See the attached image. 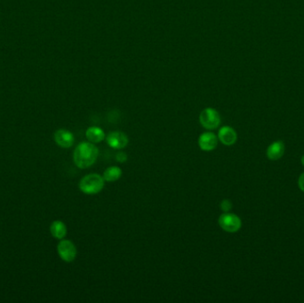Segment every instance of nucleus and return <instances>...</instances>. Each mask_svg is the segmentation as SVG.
I'll return each mask as SVG.
<instances>
[{
  "label": "nucleus",
  "instance_id": "f257e3e1",
  "mask_svg": "<svg viewBox=\"0 0 304 303\" xmlns=\"http://www.w3.org/2000/svg\"><path fill=\"white\" fill-rule=\"evenodd\" d=\"M99 156V150L92 142H81L74 150L73 160L78 168L92 166Z\"/></svg>",
  "mask_w": 304,
  "mask_h": 303
},
{
  "label": "nucleus",
  "instance_id": "f03ea898",
  "mask_svg": "<svg viewBox=\"0 0 304 303\" xmlns=\"http://www.w3.org/2000/svg\"><path fill=\"white\" fill-rule=\"evenodd\" d=\"M105 180L99 173H89L79 181V189L86 195H94L104 188Z\"/></svg>",
  "mask_w": 304,
  "mask_h": 303
},
{
  "label": "nucleus",
  "instance_id": "7ed1b4c3",
  "mask_svg": "<svg viewBox=\"0 0 304 303\" xmlns=\"http://www.w3.org/2000/svg\"><path fill=\"white\" fill-rule=\"evenodd\" d=\"M220 227L228 233H236L242 227V221L239 216L232 213H224L218 220Z\"/></svg>",
  "mask_w": 304,
  "mask_h": 303
},
{
  "label": "nucleus",
  "instance_id": "20e7f679",
  "mask_svg": "<svg viewBox=\"0 0 304 303\" xmlns=\"http://www.w3.org/2000/svg\"><path fill=\"white\" fill-rule=\"evenodd\" d=\"M199 122L202 127L208 130H215L221 124V116L219 112L213 108H207L201 112Z\"/></svg>",
  "mask_w": 304,
  "mask_h": 303
},
{
  "label": "nucleus",
  "instance_id": "39448f33",
  "mask_svg": "<svg viewBox=\"0 0 304 303\" xmlns=\"http://www.w3.org/2000/svg\"><path fill=\"white\" fill-rule=\"evenodd\" d=\"M59 256L65 262H72L77 257V248L72 242L68 239H62L58 244Z\"/></svg>",
  "mask_w": 304,
  "mask_h": 303
},
{
  "label": "nucleus",
  "instance_id": "423d86ee",
  "mask_svg": "<svg viewBox=\"0 0 304 303\" xmlns=\"http://www.w3.org/2000/svg\"><path fill=\"white\" fill-rule=\"evenodd\" d=\"M106 142L109 146L114 150H121L127 146L128 137L126 134L120 131H115L110 133L106 136Z\"/></svg>",
  "mask_w": 304,
  "mask_h": 303
},
{
  "label": "nucleus",
  "instance_id": "0eeeda50",
  "mask_svg": "<svg viewBox=\"0 0 304 303\" xmlns=\"http://www.w3.org/2000/svg\"><path fill=\"white\" fill-rule=\"evenodd\" d=\"M218 136L211 132H206L198 137V146L204 151H211L218 145Z\"/></svg>",
  "mask_w": 304,
  "mask_h": 303
},
{
  "label": "nucleus",
  "instance_id": "6e6552de",
  "mask_svg": "<svg viewBox=\"0 0 304 303\" xmlns=\"http://www.w3.org/2000/svg\"><path fill=\"white\" fill-rule=\"evenodd\" d=\"M54 141L61 148L69 149L73 145L75 138L71 132L65 129H60L54 133Z\"/></svg>",
  "mask_w": 304,
  "mask_h": 303
},
{
  "label": "nucleus",
  "instance_id": "1a4fd4ad",
  "mask_svg": "<svg viewBox=\"0 0 304 303\" xmlns=\"http://www.w3.org/2000/svg\"><path fill=\"white\" fill-rule=\"evenodd\" d=\"M218 140L226 146H231L235 144L237 140H238V135L232 127H223L218 132Z\"/></svg>",
  "mask_w": 304,
  "mask_h": 303
},
{
  "label": "nucleus",
  "instance_id": "9d476101",
  "mask_svg": "<svg viewBox=\"0 0 304 303\" xmlns=\"http://www.w3.org/2000/svg\"><path fill=\"white\" fill-rule=\"evenodd\" d=\"M284 154H285V144L280 141L272 142L270 146L268 147L266 151L267 157L272 161H277L278 159H280L284 156Z\"/></svg>",
  "mask_w": 304,
  "mask_h": 303
},
{
  "label": "nucleus",
  "instance_id": "9b49d317",
  "mask_svg": "<svg viewBox=\"0 0 304 303\" xmlns=\"http://www.w3.org/2000/svg\"><path fill=\"white\" fill-rule=\"evenodd\" d=\"M85 137L92 143H99L106 138L104 131L97 127H89L85 132Z\"/></svg>",
  "mask_w": 304,
  "mask_h": 303
},
{
  "label": "nucleus",
  "instance_id": "f8f14e48",
  "mask_svg": "<svg viewBox=\"0 0 304 303\" xmlns=\"http://www.w3.org/2000/svg\"><path fill=\"white\" fill-rule=\"evenodd\" d=\"M50 232L54 238L62 240L67 235V227L65 223H62V221H54V223L51 224Z\"/></svg>",
  "mask_w": 304,
  "mask_h": 303
},
{
  "label": "nucleus",
  "instance_id": "ddd939ff",
  "mask_svg": "<svg viewBox=\"0 0 304 303\" xmlns=\"http://www.w3.org/2000/svg\"><path fill=\"white\" fill-rule=\"evenodd\" d=\"M122 170L119 166H111L104 171V179L105 181L113 182L116 180H120V177L122 176Z\"/></svg>",
  "mask_w": 304,
  "mask_h": 303
},
{
  "label": "nucleus",
  "instance_id": "4468645a",
  "mask_svg": "<svg viewBox=\"0 0 304 303\" xmlns=\"http://www.w3.org/2000/svg\"><path fill=\"white\" fill-rule=\"evenodd\" d=\"M220 208L224 213H228L232 209V203L231 200L224 199L220 204Z\"/></svg>",
  "mask_w": 304,
  "mask_h": 303
},
{
  "label": "nucleus",
  "instance_id": "2eb2a0df",
  "mask_svg": "<svg viewBox=\"0 0 304 303\" xmlns=\"http://www.w3.org/2000/svg\"><path fill=\"white\" fill-rule=\"evenodd\" d=\"M116 159L118 160V162H120V163H125V162H127V153H125V152H122V151H120V152H119V153H117V156H116Z\"/></svg>",
  "mask_w": 304,
  "mask_h": 303
},
{
  "label": "nucleus",
  "instance_id": "dca6fc26",
  "mask_svg": "<svg viewBox=\"0 0 304 303\" xmlns=\"http://www.w3.org/2000/svg\"><path fill=\"white\" fill-rule=\"evenodd\" d=\"M298 186L300 190L304 192V173H301L298 179Z\"/></svg>",
  "mask_w": 304,
  "mask_h": 303
},
{
  "label": "nucleus",
  "instance_id": "f3484780",
  "mask_svg": "<svg viewBox=\"0 0 304 303\" xmlns=\"http://www.w3.org/2000/svg\"><path fill=\"white\" fill-rule=\"evenodd\" d=\"M300 162H301V165L304 166V155L301 157V159H300Z\"/></svg>",
  "mask_w": 304,
  "mask_h": 303
}]
</instances>
